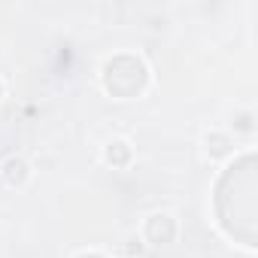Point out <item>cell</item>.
Here are the masks:
<instances>
[{
    "label": "cell",
    "instance_id": "cell-3",
    "mask_svg": "<svg viewBox=\"0 0 258 258\" xmlns=\"http://www.w3.org/2000/svg\"><path fill=\"white\" fill-rule=\"evenodd\" d=\"M207 152L213 158H222V155H231V140L225 134H207Z\"/></svg>",
    "mask_w": 258,
    "mask_h": 258
},
{
    "label": "cell",
    "instance_id": "cell-4",
    "mask_svg": "<svg viewBox=\"0 0 258 258\" xmlns=\"http://www.w3.org/2000/svg\"><path fill=\"white\" fill-rule=\"evenodd\" d=\"M0 91H4V85H0Z\"/></svg>",
    "mask_w": 258,
    "mask_h": 258
},
{
    "label": "cell",
    "instance_id": "cell-1",
    "mask_svg": "<svg viewBox=\"0 0 258 258\" xmlns=\"http://www.w3.org/2000/svg\"><path fill=\"white\" fill-rule=\"evenodd\" d=\"M4 179H7L10 185L22 188V185L31 179V170H28V164H25L22 158H10V161L4 164Z\"/></svg>",
    "mask_w": 258,
    "mask_h": 258
},
{
    "label": "cell",
    "instance_id": "cell-2",
    "mask_svg": "<svg viewBox=\"0 0 258 258\" xmlns=\"http://www.w3.org/2000/svg\"><path fill=\"white\" fill-rule=\"evenodd\" d=\"M106 161L115 164V167H124L127 161H131V143H127V140H112V143H106Z\"/></svg>",
    "mask_w": 258,
    "mask_h": 258
}]
</instances>
